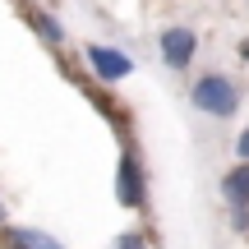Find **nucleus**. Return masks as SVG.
Here are the masks:
<instances>
[{
    "label": "nucleus",
    "mask_w": 249,
    "mask_h": 249,
    "mask_svg": "<svg viewBox=\"0 0 249 249\" xmlns=\"http://www.w3.org/2000/svg\"><path fill=\"white\" fill-rule=\"evenodd\" d=\"M189 97H194V107L203 111V116H231V111L240 107V92H235V83L226 79V74H203Z\"/></svg>",
    "instance_id": "1"
},
{
    "label": "nucleus",
    "mask_w": 249,
    "mask_h": 249,
    "mask_svg": "<svg viewBox=\"0 0 249 249\" xmlns=\"http://www.w3.org/2000/svg\"><path fill=\"white\" fill-rule=\"evenodd\" d=\"M88 65L102 83H120V79L134 74V60L124 51H116V46H88Z\"/></svg>",
    "instance_id": "2"
},
{
    "label": "nucleus",
    "mask_w": 249,
    "mask_h": 249,
    "mask_svg": "<svg viewBox=\"0 0 249 249\" xmlns=\"http://www.w3.org/2000/svg\"><path fill=\"white\" fill-rule=\"evenodd\" d=\"M194 51H198L194 28H166V33H161V55H166L171 70H185V65L194 60Z\"/></svg>",
    "instance_id": "3"
},
{
    "label": "nucleus",
    "mask_w": 249,
    "mask_h": 249,
    "mask_svg": "<svg viewBox=\"0 0 249 249\" xmlns=\"http://www.w3.org/2000/svg\"><path fill=\"white\" fill-rule=\"evenodd\" d=\"M116 198L124 208H139L143 203V166L134 152H124L120 157V171H116Z\"/></svg>",
    "instance_id": "4"
},
{
    "label": "nucleus",
    "mask_w": 249,
    "mask_h": 249,
    "mask_svg": "<svg viewBox=\"0 0 249 249\" xmlns=\"http://www.w3.org/2000/svg\"><path fill=\"white\" fill-rule=\"evenodd\" d=\"M0 245H5V249H65L55 235L33 231V226H9V231L0 235Z\"/></svg>",
    "instance_id": "5"
},
{
    "label": "nucleus",
    "mask_w": 249,
    "mask_h": 249,
    "mask_svg": "<svg viewBox=\"0 0 249 249\" xmlns=\"http://www.w3.org/2000/svg\"><path fill=\"white\" fill-rule=\"evenodd\" d=\"M222 194H226V203H231V208H249V161H245V166H235V171H226Z\"/></svg>",
    "instance_id": "6"
},
{
    "label": "nucleus",
    "mask_w": 249,
    "mask_h": 249,
    "mask_svg": "<svg viewBox=\"0 0 249 249\" xmlns=\"http://www.w3.org/2000/svg\"><path fill=\"white\" fill-rule=\"evenodd\" d=\"M33 28L42 33V42H51V46H60V42H65V28L55 23L51 14H33Z\"/></svg>",
    "instance_id": "7"
},
{
    "label": "nucleus",
    "mask_w": 249,
    "mask_h": 249,
    "mask_svg": "<svg viewBox=\"0 0 249 249\" xmlns=\"http://www.w3.org/2000/svg\"><path fill=\"white\" fill-rule=\"evenodd\" d=\"M116 249H148V240H143L139 231H124L120 240H116Z\"/></svg>",
    "instance_id": "8"
},
{
    "label": "nucleus",
    "mask_w": 249,
    "mask_h": 249,
    "mask_svg": "<svg viewBox=\"0 0 249 249\" xmlns=\"http://www.w3.org/2000/svg\"><path fill=\"white\" fill-rule=\"evenodd\" d=\"M235 152H240V157H245V161H249V129H245V134H240V139H235Z\"/></svg>",
    "instance_id": "9"
},
{
    "label": "nucleus",
    "mask_w": 249,
    "mask_h": 249,
    "mask_svg": "<svg viewBox=\"0 0 249 249\" xmlns=\"http://www.w3.org/2000/svg\"><path fill=\"white\" fill-rule=\"evenodd\" d=\"M0 222H5V208H0Z\"/></svg>",
    "instance_id": "10"
}]
</instances>
